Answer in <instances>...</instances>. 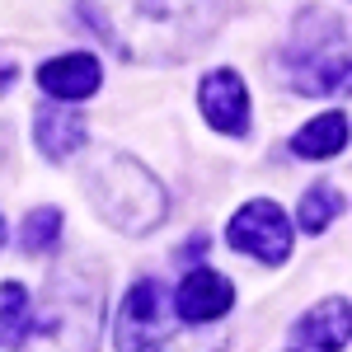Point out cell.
<instances>
[{
  "label": "cell",
  "mask_w": 352,
  "mask_h": 352,
  "mask_svg": "<svg viewBox=\"0 0 352 352\" xmlns=\"http://www.w3.org/2000/svg\"><path fill=\"white\" fill-rule=\"evenodd\" d=\"M28 324H33L28 287H19V282H0V348H14V343H24Z\"/></svg>",
  "instance_id": "obj_13"
},
{
  "label": "cell",
  "mask_w": 352,
  "mask_h": 352,
  "mask_svg": "<svg viewBox=\"0 0 352 352\" xmlns=\"http://www.w3.org/2000/svg\"><path fill=\"white\" fill-rule=\"evenodd\" d=\"M33 136H38L43 155L61 164V160H71L76 151H85L89 122H85V113H76V109H38V118H33Z\"/></svg>",
  "instance_id": "obj_10"
},
{
  "label": "cell",
  "mask_w": 352,
  "mask_h": 352,
  "mask_svg": "<svg viewBox=\"0 0 352 352\" xmlns=\"http://www.w3.org/2000/svg\"><path fill=\"white\" fill-rule=\"evenodd\" d=\"M85 188H89L94 212L109 221L113 230H127V235L155 230L164 221V212H169L164 184L141 160L122 155V151H99V155L89 160Z\"/></svg>",
  "instance_id": "obj_2"
},
{
  "label": "cell",
  "mask_w": 352,
  "mask_h": 352,
  "mask_svg": "<svg viewBox=\"0 0 352 352\" xmlns=\"http://www.w3.org/2000/svg\"><path fill=\"white\" fill-rule=\"evenodd\" d=\"M230 244L249 254V258H258V263H282L287 254H292V226L282 217V207L268 202V197H254V202H244L235 221H230Z\"/></svg>",
  "instance_id": "obj_6"
},
{
  "label": "cell",
  "mask_w": 352,
  "mask_h": 352,
  "mask_svg": "<svg viewBox=\"0 0 352 352\" xmlns=\"http://www.w3.org/2000/svg\"><path fill=\"white\" fill-rule=\"evenodd\" d=\"M0 249H5V221H0Z\"/></svg>",
  "instance_id": "obj_18"
},
{
  "label": "cell",
  "mask_w": 352,
  "mask_h": 352,
  "mask_svg": "<svg viewBox=\"0 0 352 352\" xmlns=\"http://www.w3.org/2000/svg\"><path fill=\"white\" fill-rule=\"evenodd\" d=\"M343 207H348V202H343L338 184H315V188L300 197V230H310V235L329 230V221L338 217Z\"/></svg>",
  "instance_id": "obj_14"
},
{
  "label": "cell",
  "mask_w": 352,
  "mask_h": 352,
  "mask_svg": "<svg viewBox=\"0 0 352 352\" xmlns=\"http://www.w3.org/2000/svg\"><path fill=\"white\" fill-rule=\"evenodd\" d=\"M197 104H202V118L226 136H244L249 132V89L244 80L230 71V66H221L212 76H202L197 85Z\"/></svg>",
  "instance_id": "obj_7"
},
{
  "label": "cell",
  "mask_w": 352,
  "mask_h": 352,
  "mask_svg": "<svg viewBox=\"0 0 352 352\" xmlns=\"http://www.w3.org/2000/svg\"><path fill=\"white\" fill-rule=\"evenodd\" d=\"M352 338V310L343 296L320 300L315 310H305L292 329V348L287 352H343Z\"/></svg>",
  "instance_id": "obj_8"
},
{
  "label": "cell",
  "mask_w": 352,
  "mask_h": 352,
  "mask_svg": "<svg viewBox=\"0 0 352 352\" xmlns=\"http://www.w3.org/2000/svg\"><path fill=\"white\" fill-rule=\"evenodd\" d=\"M38 85H43L52 99H85V94H94V89H99V61H94L89 52L52 56V61H43Z\"/></svg>",
  "instance_id": "obj_11"
},
{
  "label": "cell",
  "mask_w": 352,
  "mask_h": 352,
  "mask_svg": "<svg viewBox=\"0 0 352 352\" xmlns=\"http://www.w3.org/2000/svg\"><path fill=\"white\" fill-rule=\"evenodd\" d=\"M14 80H19V66L0 56V94H5V89H14Z\"/></svg>",
  "instance_id": "obj_17"
},
{
  "label": "cell",
  "mask_w": 352,
  "mask_h": 352,
  "mask_svg": "<svg viewBox=\"0 0 352 352\" xmlns=\"http://www.w3.org/2000/svg\"><path fill=\"white\" fill-rule=\"evenodd\" d=\"M85 19L127 61H184L212 43L217 0H85Z\"/></svg>",
  "instance_id": "obj_1"
},
{
  "label": "cell",
  "mask_w": 352,
  "mask_h": 352,
  "mask_svg": "<svg viewBox=\"0 0 352 352\" xmlns=\"http://www.w3.org/2000/svg\"><path fill=\"white\" fill-rule=\"evenodd\" d=\"M164 329H169V292L155 277H141L127 287L122 310H118V333H113V348L118 352H146L164 343Z\"/></svg>",
  "instance_id": "obj_5"
},
{
  "label": "cell",
  "mask_w": 352,
  "mask_h": 352,
  "mask_svg": "<svg viewBox=\"0 0 352 352\" xmlns=\"http://www.w3.org/2000/svg\"><path fill=\"white\" fill-rule=\"evenodd\" d=\"M24 352H94L99 343V282L80 263L47 272L43 320L28 324Z\"/></svg>",
  "instance_id": "obj_3"
},
{
  "label": "cell",
  "mask_w": 352,
  "mask_h": 352,
  "mask_svg": "<svg viewBox=\"0 0 352 352\" xmlns=\"http://www.w3.org/2000/svg\"><path fill=\"white\" fill-rule=\"evenodd\" d=\"M287 80L300 94H333L348 85V28L329 10H305L292 28V43L282 52Z\"/></svg>",
  "instance_id": "obj_4"
},
{
  "label": "cell",
  "mask_w": 352,
  "mask_h": 352,
  "mask_svg": "<svg viewBox=\"0 0 352 352\" xmlns=\"http://www.w3.org/2000/svg\"><path fill=\"white\" fill-rule=\"evenodd\" d=\"M160 352H226V333L188 329V333H174V338H164Z\"/></svg>",
  "instance_id": "obj_16"
},
{
  "label": "cell",
  "mask_w": 352,
  "mask_h": 352,
  "mask_svg": "<svg viewBox=\"0 0 352 352\" xmlns=\"http://www.w3.org/2000/svg\"><path fill=\"white\" fill-rule=\"evenodd\" d=\"M343 146H348V113L343 109L320 113L315 122H305V127L292 136V151H296L300 160H333Z\"/></svg>",
  "instance_id": "obj_12"
},
{
  "label": "cell",
  "mask_w": 352,
  "mask_h": 352,
  "mask_svg": "<svg viewBox=\"0 0 352 352\" xmlns=\"http://www.w3.org/2000/svg\"><path fill=\"white\" fill-rule=\"evenodd\" d=\"M230 300H235V287H230V277H221L212 268H192L184 282H179V292H174V310H179V320H188V324H212L221 320L226 310H230Z\"/></svg>",
  "instance_id": "obj_9"
},
{
  "label": "cell",
  "mask_w": 352,
  "mask_h": 352,
  "mask_svg": "<svg viewBox=\"0 0 352 352\" xmlns=\"http://www.w3.org/2000/svg\"><path fill=\"white\" fill-rule=\"evenodd\" d=\"M56 240H61V212L56 207H38V212H28L24 217V230H19V244H24L28 254H52Z\"/></svg>",
  "instance_id": "obj_15"
}]
</instances>
